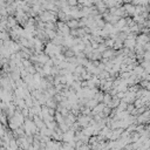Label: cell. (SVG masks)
Listing matches in <instances>:
<instances>
[{
    "mask_svg": "<svg viewBox=\"0 0 150 150\" xmlns=\"http://www.w3.org/2000/svg\"><path fill=\"white\" fill-rule=\"evenodd\" d=\"M66 25H67V27L69 28V29H77L79 28V20H74V19H72V20H69V21H67L66 22Z\"/></svg>",
    "mask_w": 150,
    "mask_h": 150,
    "instance_id": "6da1fadb",
    "label": "cell"
},
{
    "mask_svg": "<svg viewBox=\"0 0 150 150\" xmlns=\"http://www.w3.org/2000/svg\"><path fill=\"white\" fill-rule=\"evenodd\" d=\"M99 104V102L96 101V100H94V99H92V100H88L87 101V103H86V108H88V109H91V110H93L96 106Z\"/></svg>",
    "mask_w": 150,
    "mask_h": 150,
    "instance_id": "7a4b0ae2",
    "label": "cell"
},
{
    "mask_svg": "<svg viewBox=\"0 0 150 150\" xmlns=\"http://www.w3.org/2000/svg\"><path fill=\"white\" fill-rule=\"evenodd\" d=\"M113 48H114V49H122V48H123V42L116 40L115 44H114V46H113ZM114 49H113V50H114Z\"/></svg>",
    "mask_w": 150,
    "mask_h": 150,
    "instance_id": "3957f363",
    "label": "cell"
},
{
    "mask_svg": "<svg viewBox=\"0 0 150 150\" xmlns=\"http://www.w3.org/2000/svg\"><path fill=\"white\" fill-rule=\"evenodd\" d=\"M0 150H7L6 148H4V147H0Z\"/></svg>",
    "mask_w": 150,
    "mask_h": 150,
    "instance_id": "277c9868",
    "label": "cell"
}]
</instances>
